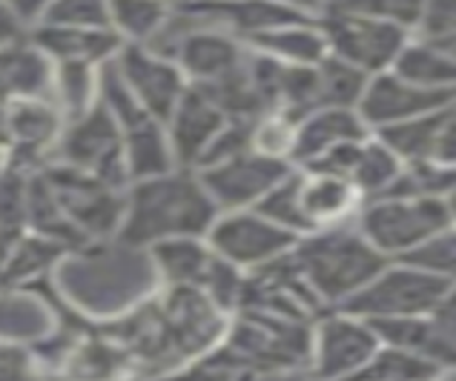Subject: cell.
Listing matches in <instances>:
<instances>
[{"instance_id": "obj_1", "label": "cell", "mask_w": 456, "mask_h": 381, "mask_svg": "<svg viewBox=\"0 0 456 381\" xmlns=\"http://www.w3.org/2000/svg\"><path fill=\"white\" fill-rule=\"evenodd\" d=\"M232 312L218 307L199 287L161 284L133 312L110 321V338L129 364H144L152 373L195 367L227 336Z\"/></svg>"}, {"instance_id": "obj_2", "label": "cell", "mask_w": 456, "mask_h": 381, "mask_svg": "<svg viewBox=\"0 0 456 381\" xmlns=\"http://www.w3.org/2000/svg\"><path fill=\"white\" fill-rule=\"evenodd\" d=\"M49 281L75 315L98 324L133 312L161 287L150 249L118 235L67 249Z\"/></svg>"}, {"instance_id": "obj_3", "label": "cell", "mask_w": 456, "mask_h": 381, "mask_svg": "<svg viewBox=\"0 0 456 381\" xmlns=\"http://www.w3.org/2000/svg\"><path fill=\"white\" fill-rule=\"evenodd\" d=\"M221 209L195 169L173 166L161 175L138 178L126 187L118 239L152 247L167 239L207 235Z\"/></svg>"}, {"instance_id": "obj_4", "label": "cell", "mask_w": 456, "mask_h": 381, "mask_svg": "<svg viewBox=\"0 0 456 381\" xmlns=\"http://www.w3.org/2000/svg\"><path fill=\"white\" fill-rule=\"evenodd\" d=\"M290 258L313 296L322 304L338 307L390 261L359 230H345L342 224L302 235L290 249Z\"/></svg>"}, {"instance_id": "obj_5", "label": "cell", "mask_w": 456, "mask_h": 381, "mask_svg": "<svg viewBox=\"0 0 456 381\" xmlns=\"http://www.w3.org/2000/svg\"><path fill=\"white\" fill-rule=\"evenodd\" d=\"M445 227H451V215L436 195H379L359 215V232L387 258L408 255Z\"/></svg>"}, {"instance_id": "obj_6", "label": "cell", "mask_w": 456, "mask_h": 381, "mask_svg": "<svg viewBox=\"0 0 456 381\" xmlns=\"http://www.w3.org/2000/svg\"><path fill=\"white\" fill-rule=\"evenodd\" d=\"M451 287V281L411 264V261L390 258L354 298L345 301L342 310L356 312L368 321L428 315L445 298Z\"/></svg>"}, {"instance_id": "obj_7", "label": "cell", "mask_w": 456, "mask_h": 381, "mask_svg": "<svg viewBox=\"0 0 456 381\" xmlns=\"http://www.w3.org/2000/svg\"><path fill=\"white\" fill-rule=\"evenodd\" d=\"M41 173L84 241H101L118 235L126 207V187H115V183H107L98 175L81 173V169L58 161H49Z\"/></svg>"}, {"instance_id": "obj_8", "label": "cell", "mask_w": 456, "mask_h": 381, "mask_svg": "<svg viewBox=\"0 0 456 381\" xmlns=\"http://www.w3.org/2000/svg\"><path fill=\"white\" fill-rule=\"evenodd\" d=\"M52 161L75 166L89 175H98L107 183H115V187H129L121 126L101 101L89 112L69 118L63 124V133Z\"/></svg>"}, {"instance_id": "obj_9", "label": "cell", "mask_w": 456, "mask_h": 381, "mask_svg": "<svg viewBox=\"0 0 456 381\" xmlns=\"http://www.w3.org/2000/svg\"><path fill=\"white\" fill-rule=\"evenodd\" d=\"M207 241L224 261L244 272H253L288 255L298 235L267 218L262 209L244 207L218 213L210 232H207Z\"/></svg>"}, {"instance_id": "obj_10", "label": "cell", "mask_w": 456, "mask_h": 381, "mask_svg": "<svg viewBox=\"0 0 456 381\" xmlns=\"http://www.w3.org/2000/svg\"><path fill=\"white\" fill-rule=\"evenodd\" d=\"M319 23L328 37L330 55L347 61L364 75L387 72L413 37V32L390 20L350 15V12H324L319 15Z\"/></svg>"}, {"instance_id": "obj_11", "label": "cell", "mask_w": 456, "mask_h": 381, "mask_svg": "<svg viewBox=\"0 0 456 381\" xmlns=\"http://www.w3.org/2000/svg\"><path fill=\"white\" fill-rule=\"evenodd\" d=\"M290 169V161H279V158L262 155L250 147L236 155L218 158V161L195 169V173L204 181L216 207L224 213V209L256 207Z\"/></svg>"}, {"instance_id": "obj_12", "label": "cell", "mask_w": 456, "mask_h": 381, "mask_svg": "<svg viewBox=\"0 0 456 381\" xmlns=\"http://www.w3.org/2000/svg\"><path fill=\"white\" fill-rule=\"evenodd\" d=\"M112 63L118 69L124 86L129 89V95L161 121H167L190 86L187 75L181 72L175 58L164 55L161 49L150 44H124Z\"/></svg>"}, {"instance_id": "obj_13", "label": "cell", "mask_w": 456, "mask_h": 381, "mask_svg": "<svg viewBox=\"0 0 456 381\" xmlns=\"http://www.w3.org/2000/svg\"><path fill=\"white\" fill-rule=\"evenodd\" d=\"M382 338L373 330L368 319H362L356 312H336L322 319L319 327L313 330L310 345V364L319 376L342 378V376H359L362 367L373 359V353L379 350Z\"/></svg>"}, {"instance_id": "obj_14", "label": "cell", "mask_w": 456, "mask_h": 381, "mask_svg": "<svg viewBox=\"0 0 456 381\" xmlns=\"http://www.w3.org/2000/svg\"><path fill=\"white\" fill-rule=\"evenodd\" d=\"M456 101V89H428L396 75L394 69L370 75L368 86L362 92L359 115L370 126V133L382 126H394L411 118L431 115L436 109H445Z\"/></svg>"}, {"instance_id": "obj_15", "label": "cell", "mask_w": 456, "mask_h": 381, "mask_svg": "<svg viewBox=\"0 0 456 381\" xmlns=\"http://www.w3.org/2000/svg\"><path fill=\"white\" fill-rule=\"evenodd\" d=\"M67 118L52 98H26L9 103V164L37 173L55 158Z\"/></svg>"}, {"instance_id": "obj_16", "label": "cell", "mask_w": 456, "mask_h": 381, "mask_svg": "<svg viewBox=\"0 0 456 381\" xmlns=\"http://www.w3.org/2000/svg\"><path fill=\"white\" fill-rule=\"evenodd\" d=\"M230 121L232 118L201 86L190 84L181 101L175 103V109L164 121L175 164L187 169H199L204 155L210 152L216 138L224 133V126Z\"/></svg>"}, {"instance_id": "obj_17", "label": "cell", "mask_w": 456, "mask_h": 381, "mask_svg": "<svg viewBox=\"0 0 456 381\" xmlns=\"http://www.w3.org/2000/svg\"><path fill=\"white\" fill-rule=\"evenodd\" d=\"M178 15H184L192 26L221 29L244 44L253 35L273 29L279 23L310 18L284 6L281 0H187V4L178 6Z\"/></svg>"}, {"instance_id": "obj_18", "label": "cell", "mask_w": 456, "mask_h": 381, "mask_svg": "<svg viewBox=\"0 0 456 381\" xmlns=\"http://www.w3.org/2000/svg\"><path fill=\"white\" fill-rule=\"evenodd\" d=\"M173 58L195 86H213L239 72L247 61V44L210 26H192L178 37Z\"/></svg>"}, {"instance_id": "obj_19", "label": "cell", "mask_w": 456, "mask_h": 381, "mask_svg": "<svg viewBox=\"0 0 456 381\" xmlns=\"http://www.w3.org/2000/svg\"><path fill=\"white\" fill-rule=\"evenodd\" d=\"M61 330L52 301L32 287H0V341L37 350Z\"/></svg>"}, {"instance_id": "obj_20", "label": "cell", "mask_w": 456, "mask_h": 381, "mask_svg": "<svg viewBox=\"0 0 456 381\" xmlns=\"http://www.w3.org/2000/svg\"><path fill=\"white\" fill-rule=\"evenodd\" d=\"M370 135V126L362 121L359 109L350 107H316L298 118L293 166H310L319 158L333 152L350 141H362Z\"/></svg>"}, {"instance_id": "obj_21", "label": "cell", "mask_w": 456, "mask_h": 381, "mask_svg": "<svg viewBox=\"0 0 456 381\" xmlns=\"http://www.w3.org/2000/svg\"><path fill=\"white\" fill-rule=\"evenodd\" d=\"M362 201V192L354 187L350 178L324 173V169L298 166V207H302L310 232L345 224Z\"/></svg>"}, {"instance_id": "obj_22", "label": "cell", "mask_w": 456, "mask_h": 381, "mask_svg": "<svg viewBox=\"0 0 456 381\" xmlns=\"http://www.w3.org/2000/svg\"><path fill=\"white\" fill-rule=\"evenodd\" d=\"M29 37L44 49L52 63H95L103 67L118 55L124 41L112 29H89V26H55L37 23Z\"/></svg>"}, {"instance_id": "obj_23", "label": "cell", "mask_w": 456, "mask_h": 381, "mask_svg": "<svg viewBox=\"0 0 456 381\" xmlns=\"http://www.w3.org/2000/svg\"><path fill=\"white\" fill-rule=\"evenodd\" d=\"M52 63L29 35L0 46V101L52 98Z\"/></svg>"}, {"instance_id": "obj_24", "label": "cell", "mask_w": 456, "mask_h": 381, "mask_svg": "<svg viewBox=\"0 0 456 381\" xmlns=\"http://www.w3.org/2000/svg\"><path fill=\"white\" fill-rule=\"evenodd\" d=\"M247 46L279 63H290V67H316L330 52L319 18H296L279 23L273 29L253 35Z\"/></svg>"}, {"instance_id": "obj_25", "label": "cell", "mask_w": 456, "mask_h": 381, "mask_svg": "<svg viewBox=\"0 0 456 381\" xmlns=\"http://www.w3.org/2000/svg\"><path fill=\"white\" fill-rule=\"evenodd\" d=\"M155 272L161 284L169 287H204L207 272L216 261V249L207 235H184V239H167L150 247Z\"/></svg>"}, {"instance_id": "obj_26", "label": "cell", "mask_w": 456, "mask_h": 381, "mask_svg": "<svg viewBox=\"0 0 456 381\" xmlns=\"http://www.w3.org/2000/svg\"><path fill=\"white\" fill-rule=\"evenodd\" d=\"M402 169H405V161L379 135L370 133L368 138H362L356 143L345 178L354 181L362 199H379V195H387L394 190Z\"/></svg>"}, {"instance_id": "obj_27", "label": "cell", "mask_w": 456, "mask_h": 381, "mask_svg": "<svg viewBox=\"0 0 456 381\" xmlns=\"http://www.w3.org/2000/svg\"><path fill=\"white\" fill-rule=\"evenodd\" d=\"M390 69L428 89H456V58L419 35L405 44Z\"/></svg>"}, {"instance_id": "obj_28", "label": "cell", "mask_w": 456, "mask_h": 381, "mask_svg": "<svg viewBox=\"0 0 456 381\" xmlns=\"http://www.w3.org/2000/svg\"><path fill=\"white\" fill-rule=\"evenodd\" d=\"M169 18L167 0H110V26L124 44H152Z\"/></svg>"}, {"instance_id": "obj_29", "label": "cell", "mask_w": 456, "mask_h": 381, "mask_svg": "<svg viewBox=\"0 0 456 381\" xmlns=\"http://www.w3.org/2000/svg\"><path fill=\"white\" fill-rule=\"evenodd\" d=\"M101 67L95 63H55L52 75V101L58 103L63 118H77L98 103Z\"/></svg>"}, {"instance_id": "obj_30", "label": "cell", "mask_w": 456, "mask_h": 381, "mask_svg": "<svg viewBox=\"0 0 456 381\" xmlns=\"http://www.w3.org/2000/svg\"><path fill=\"white\" fill-rule=\"evenodd\" d=\"M368 77L362 69L350 67L347 61L336 58L328 52V58L316 63V107H350L356 109L362 92L368 86Z\"/></svg>"}, {"instance_id": "obj_31", "label": "cell", "mask_w": 456, "mask_h": 381, "mask_svg": "<svg viewBox=\"0 0 456 381\" xmlns=\"http://www.w3.org/2000/svg\"><path fill=\"white\" fill-rule=\"evenodd\" d=\"M442 376V367L431 359L419 356V353L394 347V345H379L373 353V359L362 367L356 378H385V381H416V378H434Z\"/></svg>"}, {"instance_id": "obj_32", "label": "cell", "mask_w": 456, "mask_h": 381, "mask_svg": "<svg viewBox=\"0 0 456 381\" xmlns=\"http://www.w3.org/2000/svg\"><path fill=\"white\" fill-rule=\"evenodd\" d=\"M296 126L298 118L284 109H267L253 118L250 124V147L262 155L279 158V161L293 164L296 147Z\"/></svg>"}, {"instance_id": "obj_33", "label": "cell", "mask_w": 456, "mask_h": 381, "mask_svg": "<svg viewBox=\"0 0 456 381\" xmlns=\"http://www.w3.org/2000/svg\"><path fill=\"white\" fill-rule=\"evenodd\" d=\"M422 9H425V0H330L324 12H350V15L390 20L416 35L422 20Z\"/></svg>"}, {"instance_id": "obj_34", "label": "cell", "mask_w": 456, "mask_h": 381, "mask_svg": "<svg viewBox=\"0 0 456 381\" xmlns=\"http://www.w3.org/2000/svg\"><path fill=\"white\" fill-rule=\"evenodd\" d=\"M256 209H262V213L276 221V224L296 232L298 239H302V235H310V227L302 215V207H298V166H293L290 173L256 204Z\"/></svg>"}, {"instance_id": "obj_35", "label": "cell", "mask_w": 456, "mask_h": 381, "mask_svg": "<svg viewBox=\"0 0 456 381\" xmlns=\"http://www.w3.org/2000/svg\"><path fill=\"white\" fill-rule=\"evenodd\" d=\"M402 261H411V264L456 284V224L431 235L428 241H422L416 249H411L408 255H402Z\"/></svg>"}, {"instance_id": "obj_36", "label": "cell", "mask_w": 456, "mask_h": 381, "mask_svg": "<svg viewBox=\"0 0 456 381\" xmlns=\"http://www.w3.org/2000/svg\"><path fill=\"white\" fill-rule=\"evenodd\" d=\"M41 23L112 29L110 26V0H49Z\"/></svg>"}, {"instance_id": "obj_37", "label": "cell", "mask_w": 456, "mask_h": 381, "mask_svg": "<svg viewBox=\"0 0 456 381\" xmlns=\"http://www.w3.org/2000/svg\"><path fill=\"white\" fill-rule=\"evenodd\" d=\"M32 173L18 166H6L0 173V232L26 227V195H29Z\"/></svg>"}, {"instance_id": "obj_38", "label": "cell", "mask_w": 456, "mask_h": 381, "mask_svg": "<svg viewBox=\"0 0 456 381\" xmlns=\"http://www.w3.org/2000/svg\"><path fill=\"white\" fill-rule=\"evenodd\" d=\"M416 35L434 37V41L436 37L456 35V0H425L422 20Z\"/></svg>"}, {"instance_id": "obj_39", "label": "cell", "mask_w": 456, "mask_h": 381, "mask_svg": "<svg viewBox=\"0 0 456 381\" xmlns=\"http://www.w3.org/2000/svg\"><path fill=\"white\" fill-rule=\"evenodd\" d=\"M37 364H41V361H37L35 350L20 347V345H9V341H0V378L35 376Z\"/></svg>"}, {"instance_id": "obj_40", "label": "cell", "mask_w": 456, "mask_h": 381, "mask_svg": "<svg viewBox=\"0 0 456 381\" xmlns=\"http://www.w3.org/2000/svg\"><path fill=\"white\" fill-rule=\"evenodd\" d=\"M428 315H431V321L442 333V338L456 347V284L451 287V290L445 293V298H442Z\"/></svg>"}, {"instance_id": "obj_41", "label": "cell", "mask_w": 456, "mask_h": 381, "mask_svg": "<svg viewBox=\"0 0 456 381\" xmlns=\"http://www.w3.org/2000/svg\"><path fill=\"white\" fill-rule=\"evenodd\" d=\"M4 4L15 12V15L20 18V23L26 26V29H32V26L41 23L44 12L49 6V0H4Z\"/></svg>"}, {"instance_id": "obj_42", "label": "cell", "mask_w": 456, "mask_h": 381, "mask_svg": "<svg viewBox=\"0 0 456 381\" xmlns=\"http://www.w3.org/2000/svg\"><path fill=\"white\" fill-rule=\"evenodd\" d=\"M26 35H29V29H26L15 12L0 0V46L18 41V37H26Z\"/></svg>"}, {"instance_id": "obj_43", "label": "cell", "mask_w": 456, "mask_h": 381, "mask_svg": "<svg viewBox=\"0 0 456 381\" xmlns=\"http://www.w3.org/2000/svg\"><path fill=\"white\" fill-rule=\"evenodd\" d=\"M284 6H290L296 12H302V15H310V18H319L324 9H328L330 0H281Z\"/></svg>"}, {"instance_id": "obj_44", "label": "cell", "mask_w": 456, "mask_h": 381, "mask_svg": "<svg viewBox=\"0 0 456 381\" xmlns=\"http://www.w3.org/2000/svg\"><path fill=\"white\" fill-rule=\"evenodd\" d=\"M0 143L9 150V101H0Z\"/></svg>"}, {"instance_id": "obj_45", "label": "cell", "mask_w": 456, "mask_h": 381, "mask_svg": "<svg viewBox=\"0 0 456 381\" xmlns=\"http://www.w3.org/2000/svg\"><path fill=\"white\" fill-rule=\"evenodd\" d=\"M442 204H445V209H448L451 224H456V183H453V187L445 195H442Z\"/></svg>"}, {"instance_id": "obj_46", "label": "cell", "mask_w": 456, "mask_h": 381, "mask_svg": "<svg viewBox=\"0 0 456 381\" xmlns=\"http://www.w3.org/2000/svg\"><path fill=\"white\" fill-rule=\"evenodd\" d=\"M428 41H434V37H428ZM434 44H439L445 52H451V55L456 58V35H451V37H436Z\"/></svg>"}, {"instance_id": "obj_47", "label": "cell", "mask_w": 456, "mask_h": 381, "mask_svg": "<svg viewBox=\"0 0 456 381\" xmlns=\"http://www.w3.org/2000/svg\"><path fill=\"white\" fill-rule=\"evenodd\" d=\"M6 166H9V150L4 147V143H0V173H4Z\"/></svg>"}]
</instances>
